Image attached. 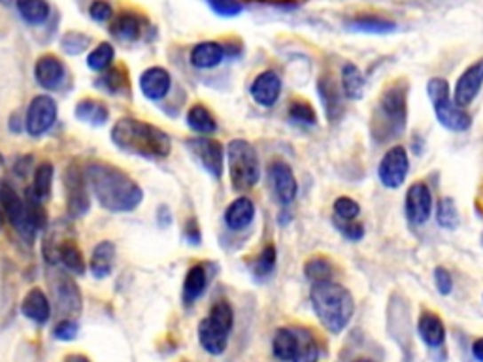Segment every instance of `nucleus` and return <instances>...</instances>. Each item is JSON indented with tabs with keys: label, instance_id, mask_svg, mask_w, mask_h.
<instances>
[{
	"label": "nucleus",
	"instance_id": "obj_48",
	"mask_svg": "<svg viewBox=\"0 0 483 362\" xmlns=\"http://www.w3.org/2000/svg\"><path fill=\"white\" fill-rule=\"evenodd\" d=\"M337 224V229L340 231V234L345 238V240H350V241H359L365 238V226H362L360 223H340V221H335Z\"/></svg>",
	"mask_w": 483,
	"mask_h": 362
},
{
	"label": "nucleus",
	"instance_id": "obj_32",
	"mask_svg": "<svg viewBox=\"0 0 483 362\" xmlns=\"http://www.w3.org/2000/svg\"><path fill=\"white\" fill-rule=\"evenodd\" d=\"M15 6H18L21 20L35 27L44 25L51 15L48 0H15Z\"/></svg>",
	"mask_w": 483,
	"mask_h": 362
},
{
	"label": "nucleus",
	"instance_id": "obj_37",
	"mask_svg": "<svg viewBox=\"0 0 483 362\" xmlns=\"http://www.w3.org/2000/svg\"><path fill=\"white\" fill-rule=\"evenodd\" d=\"M332 272H335V268L325 256H313L305 264V276L312 285L332 279Z\"/></svg>",
	"mask_w": 483,
	"mask_h": 362
},
{
	"label": "nucleus",
	"instance_id": "obj_58",
	"mask_svg": "<svg viewBox=\"0 0 483 362\" xmlns=\"http://www.w3.org/2000/svg\"><path fill=\"white\" fill-rule=\"evenodd\" d=\"M184 362H187V360H184Z\"/></svg>",
	"mask_w": 483,
	"mask_h": 362
},
{
	"label": "nucleus",
	"instance_id": "obj_34",
	"mask_svg": "<svg viewBox=\"0 0 483 362\" xmlns=\"http://www.w3.org/2000/svg\"><path fill=\"white\" fill-rule=\"evenodd\" d=\"M53 176H55V169L51 162H40L35 170V181L30 191L35 193V196L42 202H45L51 196V189H53Z\"/></svg>",
	"mask_w": 483,
	"mask_h": 362
},
{
	"label": "nucleus",
	"instance_id": "obj_36",
	"mask_svg": "<svg viewBox=\"0 0 483 362\" xmlns=\"http://www.w3.org/2000/svg\"><path fill=\"white\" fill-rule=\"evenodd\" d=\"M114 57H115L114 45L108 42H102L87 55V67L93 72H104L112 67Z\"/></svg>",
	"mask_w": 483,
	"mask_h": 362
},
{
	"label": "nucleus",
	"instance_id": "obj_56",
	"mask_svg": "<svg viewBox=\"0 0 483 362\" xmlns=\"http://www.w3.org/2000/svg\"><path fill=\"white\" fill-rule=\"evenodd\" d=\"M0 3H3V4H10V3H12V0H0Z\"/></svg>",
	"mask_w": 483,
	"mask_h": 362
},
{
	"label": "nucleus",
	"instance_id": "obj_10",
	"mask_svg": "<svg viewBox=\"0 0 483 362\" xmlns=\"http://www.w3.org/2000/svg\"><path fill=\"white\" fill-rule=\"evenodd\" d=\"M89 184L85 172H82L80 166L70 164L65 170V189H67V209L68 216L78 219L83 217L89 208H91V199H89Z\"/></svg>",
	"mask_w": 483,
	"mask_h": 362
},
{
	"label": "nucleus",
	"instance_id": "obj_27",
	"mask_svg": "<svg viewBox=\"0 0 483 362\" xmlns=\"http://www.w3.org/2000/svg\"><path fill=\"white\" fill-rule=\"evenodd\" d=\"M208 287V270L204 264H194L187 270L186 279H184V291H181V296H184V304L193 306L196 300H199Z\"/></svg>",
	"mask_w": 483,
	"mask_h": 362
},
{
	"label": "nucleus",
	"instance_id": "obj_21",
	"mask_svg": "<svg viewBox=\"0 0 483 362\" xmlns=\"http://www.w3.org/2000/svg\"><path fill=\"white\" fill-rule=\"evenodd\" d=\"M170 87H172V78L169 70H164L162 67H151L144 70L140 75L142 95L154 102H159L169 95Z\"/></svg>",
	"mask_w": 483,
	"mask_h": 362
},
{
	"label": "nucleus",
	"instance_id": "obj_41",
	"mask_svg": "<svg viewBox=\"0 0 483 362\" xmlns=\"http://www.w3.org/2000/svg\"><path fill=\"white\" fill-rule=\"evenodd\" d=\"M300 332V350L293 362H317L320 360V345H317L315 338L310 334L308 330H298Z\"/></svg>",
	"mask_w": 483,
	"mask_h": 362
},
{
	"label": "nucleus",
	"instance_id": "obj_8",
	"mask_svg": "<svg viewBox=\"0 0 483 362\" xmlns=\"http://www.w3.org/2000/svg\"><path fill=\"white\" fill-rule=\"evenodd\" d=\"M0 204H3L4 214L8 221L18 234L27 240L28 244H33V240L36 236V231L33 229L28 219V211H27V202L21 199L20 193L15 191L6 181H0Z\"/></svg>",
	"mask_w": 483,
	"mask_h": 362
},
{
	"label": "nucleus",
	"instance_id": "obj_7",
	"mask_svg": "<svg viewBox=\"0 0 483 362\" xmlns=\"http://www.w3.org/2000/svg\"><path fill=\"white\" fill-rule=\"evenodd\" d=\"M233 187L240 193L253 189L261 179V162L257 149L248 140H233L226 147Z\"/></svg>",
	"mask_w": 483,
	"mask_h": 362
},
{
	"label": "nucleus",
	"instance_id": "obj_3",
	"mask_svg": "<svg viewBox=\"0 0 483 362\" xmlns=\"http://www.w3.org/2000/svg\"><path fill=\"white\" fill-rule=\"evenodd\" d=\"M310 302L315 317L330 334H342L355 315L353 295L332 279L313 283Z\"/></svg>",
	"mask_w": 483,
	"mask_h": 362
},
{
	"label": "nucleus",
	"instance_id": "obj_54",
	"mask_svg": "<svg viewBox=\"0 0 483 362\" xmlns=\"http://www.w3.org/2000/svg\"><path fill=\"white\" fill-rule=\"evenodd\" d=\"M3 226H4V219H3V214H0V231H3Z\"/></svg>",
	"mask_w": 483,
	"mask_h": 362
},
{
	"label": "nucleus",
	"instance_id": "obj_53",
	"mask_svg": "<svg viewBox=\"0 0 483 362\" xmlns=\"http://www.w3.org/2000/svg\"><path fill=\"white\" fill-rule=\"evenodd\" d=\"M353 362H374V360H370V358H357V360H353Z\"/></svg>",
	"mask_w": 483,
	"mask_h": 362
},
{
	"label": "nucleus",
	"instance_id": "obj_9",
	"mask_svg": "<svg viewBox=\"0 0 483 362\" xmlns=\"http://www.w3.org/2000/svg\"><path fill=\"white\" fill-rule=\"evenodd\" d=\"M410 174V157L402 146H392L387 149L380 164H377V179L385 189H399Z\"/></svg>",
	"mask_w": 483,
	"mask_h": 362
},
{
	"label": "nucleus",
	"instance_id": "obj_1",
	"mask_svg": "<svg viewBox=\"0 0 483 362\" xmlns=\"http://www.w3.org/2000/svg\"><path fill=\"white\" fill-rule=\"evenodd\" d=\"M85 177L99 204L112 214H127V211L139 208L144 201L140 185L129 174L119 170L117 166L93 162L85 169Z\"/></svg>",
	"mask_w": 483,
	"mask_h": 362
},
{
	"label": "nucleus",
	"instance_id": "obj_45",
	"mask_svg": "<svg viewBox=\"0 0 483 362\" xmlns=\"http://www.w3.org/2000/svg\"><path fill=\"white\" fill-rule=\"evenodd\" d=\"M78 332H80V327L78 323H75L74 319H63V321H59L53 328V336L60 342H72L78 338Z\"/></svg>",
	"mask_w": 483,
	"mask_h": 362
},
{
	"label": "nucleus",
	"instance_id": "obj_4",
	"mask_svg": "<svg viewBox=\"0 0 483 362\" xmlns=\"http://www.w3.org/2000/svg\"><path fill=\"white\" fill-rule=\"evenodd\" d=\"M408 125V85L391 83L376 102L370 130L377 144H385L404 134Z\"/></svg>",
	"mask_w": 483,
	"mask_h": 362
},
{
	"label": "nucleus",
	"instance_id": "obj_17",
	"mask_svg": "<svg viewBox=\"0 0 483 362\" xmlns=\"http://www.w3.org/2000/svg\"><path fill=\"white\" fill-rule=\"evenodd\" d=\"M251 98L263 106V108H272L276 106L281 95V78L274 70H265L253 80L249 87Z\"/></svg>",
	"mask_w": 483,
	"mask_h": 362
},
{
	"label": "nucleus",
	"instance_id": "obj_6",
	"mask_svg": "<svg viewBox=\"0 0 483 362\" xmlns=\"http://www.w3.org/2000/svg\"><path fill=\"white\" fill-rule=\"evenodd\" d=\"M427 95L432 104L434 117L449 132H466L472 127V117L451 100V87L444 78H431Z\"/></svg>",
	"mask_w": 483,
	"mask_h": 362
},
{
	"label": "nucleus",
	"instance_id": "obj_18",
	"mask_svg": "<svg viewBox=\"0 0 483 362\" xmlns=\"http://www.w3.org/2000/svg\"><path fill=\"white\" fill-rule=\"evenodd\" d=\"M417 334L429 350H444L447 340V328L438 313L421 311L417 319Z\"/></svg>",
	"mask_w": 483,
	"mask_h": 362
},
{
	"label": "nucleus",
	"instance_id": "obj_2",
	"mask_svg": "<svg viewBox=\"0 0 483 362\" xmlns=\"http://www.w3.org/2000/svg\"><path fill=\"white\" fill-rule=\"evenodd\" d=\"M112 142L117 149L146 159H164L170 155V136L162 129L134 117L119 119L112 129Z\"/></svg>",
	"mask_w": 483,
	"mask_h": 362
},
{
	"label": "nucleus",
	"instance_id": "obj_49",
	"mask_svg": "<svg viewBox=\"0 0 483 362\" xmlns=\"http://www.w3.org/2000/svg\"><path fill=\"white\" fill-rule=\"evenodd\" d=\"M186 238L189 244L193 246H199L201 244V229H199V223H196V219H189L187 224H186Z\"/></svg>",
	"mask_w": 483,
	"mask_h": 362
},
{
	"label": "nucleus",
	"instance_id": "obj_20",
	"mask_svg": "<svg viewBox=\"0 0 483 362\" xmlns=\"http://www.w3.org/2000/svg\"><path fill=\"white\" fill-rule=\"evenodd\" d=\"M65 65L63 60L55 55H44L35 65V80L45 90H55L65 82Z\"/></svg>",
	"mask_w": 483,
	"mask_h": 362
},
{
	"label": "nucleus",
	"instance_id": "obj_39",
	"mask_svg": "<svg viewBox=\"0 0 483 362\" xmlns=\"http://www.w3.org/2000/svg\"><path fill=\"white\" fill-rule=\"evenodd\" d=\"M332 209H335V217L340 223H353L360 216V206L352 196H338L332 204Z\"/></svg>",
	"mask_w": 483,
	"mask_h": 362
},
{
	"label": "nucleus",
	"instance_id": "obj_44",
	"mask_svg": "<svg viewBox=\"0 0 483 362\" xmlns=\"http://www.w3.org/2000/svg\"><path fill=\"white\" fill-rule=\"evenodd\" d=\"M208 4L218 15H221V18H236V15H240L242 10H244L240 4V0H208Z\"/></svg>",
	"mask_w": 483,
	"mask_h": 362
},
{
	"label": "nucleus",
	"instance_id": "obj_14",
	"mask_svg": "<svg viewBox=\"0 0 483 362\" xmlns=\"http://www.w3.org/2000/svg\"><path fill=\"white\" fill-rule=\"evenodd\" d=\"M481 87H483V59H478L476 63H472L459 75L455 89H453V102H455L459 108L466 110L468 106H472V102L478 98Z\"/></svg>",
	"mask_w": 483,
	"mask_h": 362
},
{
	"label": "nucleus",
	"instance_id": "obj_24",
	"mask_svg": "<svg viewBox=\"0 0 483 362\" xmlns=\"http://www.w3.org/2000/svg\"><path fill=\"white\" fill-rule=\"evenodd\" d=\"M255 219V204L249 196H240L225 209V223L231 231H244Z\"/></svg>",
	"mask_w": 483,
	"mask_h": 362
},
{
	"label": "nucleus",
	"instance_id": "obj_13",
	"mask_svg": "<svg viewBox=\"0 0 483 362\" xmlns=\"http://www.w3.org/2000/svg\"><path fill=\"white\" fill-rule=\"evenodd\" d=\"M191 155L199 161L202 169L214 177L221 179L223 176V146L208 136H199V138H191L187 142Z\"/></svg>",
	"mask_w": 483,
	"mask_h": 362
},
{
	"label": "nucleus",
	"instance_id": "obj_11",
	"mask_svg": "<svg viewBox=\"0 0 483 362\" xmlns=\"http://www.w3.org/2000/svg\"><path fill=\"white\" fill-rule=\"evenodd\" d=\"M434 209L432 193L425 181H416L406 191L404 196V211L406 219L410 221L414 226L427 224Z\"/></svg>",
	"mask_w": 483,
	"mask_h": 362
},
{
	"label": "nucleus",
	"instance_id": "obj_26",
	"mask_svg": "<svg viewBox=\"0 0 483 362\" xmlns=\"http://www.w3.org/2000/svg\"><path fill=\"white\" fill-rule=\"evenodd\" d=\"M225 50L218 42H201L191 50V65L199 70L216 68L223 63Z\"/></svg>",
	"mask_w": 483,
	"mask_h": 362
},
{
	"label": "nucleus",
	"instance_id": "obj_47",
	"mask_svg": "<svg viewBox=\"0 0 483 362\" xmlns=\"http://www.w3.org/2000/svg\"><path fill=\"white\" fill-rule=\"evenodd\" d=\"M89 15L95 23H106L114 18V10L106 0H95V3L89 6Z\"/></svg>",
	"mask_w": 483,
	"mask_h": 362
},
{
	"label": "nucleus",
	"instance_id": "obj_38",
	"mask_svg": "<svg viewBox=\"0 0 483 362\" xmlns=\"http://www.w3.org/2000/svg\"><path fill=\"white\" fill-rule=\"evenodd\" d=\"M276 261H278L276 248L270 244V246H266L261 251V255L257 256L255 263H253V274H255V278L266 279L268 276H272V272L276 270Z\"/></svg>",
	"mask_w": 483,
	"mask_h": 362
},
{
	"label": "nucleus",
	"instance_id": "obj_46",
	"mask_svg": "<svg viewBox=\"0 0 483 362\" xmlns=\"http://www.w3.org/2000/svg\"><path fill=\"white\" fill-rule=\"evenodd\" d=\"M432 279L436 285V291L442 296H449L453 293V278L449 274V270L444 266H436L432 272Z\"/></svg>",
	"mask_w": 483,
	"mask_h": 362
},
{
	"label": "nucleus",
	"instance_id": "obj_22",
	"mask_svg": "<svg viewBox=\"0 0 483 362\" xmlns=\"http://www.w3.org/2000/svg\"><path fill=\"white\" fill-rule=\"evenodd\" d=\"M345 28L352 30V33H360V35H391L397 30V23L391 21L387 18H380V15H355V18L345 21Z\"/></svg>",
	"mask_w": 483,
	"mask_h": 362
},
{
	"label": "nucleus",
	"instance_id": "obj_28",
	"mask_svg": "<svg viewBox=\"0 0 483 362\" xmlns=\"http://www.w3.org/2000/svg\"><path fill=\"white\" fill-rule=\"evenodd\" d=\"M115 263V246L114 241L104 240L95 246L93 255H91V274L97 279H104L112 274V268Z\"/></svg>",
	"mask_w": 483,
	"mask_h": 362
},
{
	"label": "nucleus",
	"instance_id": "obj_15",
	"mask_svg": "<svg viewBox=\"0 0 483 362\" xmlns=\"http://www.w3.org/2000/svg\"><path fill=\"white\" fill-rule=\"evenodd\" d=\"M268 179H270L272 193H274L276 201L281 206H289L295 202L298 194V184L289 164L281 161L272 164L268 169Z\"/></svg>",
	"mask_w": 483,
	"mask_h": 362
},
{
	"label": "nucleus",
	"instance_id": "obj_5",
	"mask_svg": "<svg viewBox=\"0 0 483 362\" xmlns=\"http://www.w3.org/2000/svg\"><path fill=\"white\" fill-rule=\"evenodd\" d=\"M234 325V313L229 302L219 300L211 306L206 319L199 323V342L202 350L210 355H223Z\"/></svg>",
	"mask_w": 483,
	"mask_h": 362
},
{
	"label": "nucleus",
	"instance_id": "obj_30",
	"mask_svg": "<svg viewBox=\"0 0 483 362\" xmlns=\"http://www.w3.org/2000/svg\"><path fill=\"white\" fill-rule=\"evenodd\" d=\"M74 115L75 119L82 121V123L93 125V127H102L106 125V121L110 119V112L108 108H106V104L93 98H85L75 104Z\"/></svg>",
	"mask_w": 483,
	"mask_h": 362
},
{
	"label": "nucleus",
	"instance_id": "obj_31",
	"mask_svg": "<svg viewBox=\"0 0 483 362\" xmlns=\"http://www.w3.org/2000/svg\"><path fill=\"white\" fill-rule=\"evenodd\" d=\"M112 36L121 42H136L142 35V20L134 13H119L110 27Z\"/></svg>",
	"mask_w": 483,
	"mask_h": 362
},
{
	"label": "nucleus",
	"instance_id": "obj_16",
	"mask_svg": "<svg viewBox=\"0 0 483 362\" xmlns=\"http://www.w3.org/2000/svg\"><path fill=\"white\" fill-rule=\"evenodd\" d=\"M53 289H55L57 310L60 313L67 315L68 319L70 317H78L82 313V308H83L82 293L70 276L57 274L53 281Z\"/></svg>",
	"mask_w": 483,
	"mask_h": 362
},
{
	"label": "nucleus",
	"instance_id": "obj_42",
	"mask_svg": "<svg viewBox=\"0 0 483 362\" xmlns=\"http://www.w3.org/2000/svg\"><path fill=\"white\" fill-rule=\"evenodd\" d=\"M127 75H125V72L123 70H121V68H112V70H108V72H106L104 75H102V78H100V82H97V85H100L102 89H106V90H108V93H119V90H123V89H127Z\"/></svg>",
	"mask_w": 483,
	"mask_h": 362
},
{
	"label": "nucleus",
	"instance_id": "obj_19",
	"mask_svg": "<svg viewBox=\"0 0 483 362\" xmlns=\"http://www.w3.org/2000/svg\"><path fill=\"white\" fill-rule=\"evenodd\" d=\"M317 95H320L329 123H338L345 112V106H344L345 97L338 89V85L332 82L329 75H321L320 82H317Z\"/></svg>",
	"mask_w": 483,
	"mask_h": 362
},
{
	"label": "nucleus",
	"instance_id": "obj_25",
	"mask_svg": "<svg viewBox=\"0 0 483 362\" xmlns=\"http://www.w3.org/2000/svg\"><path fill=\"white\" fill-rule=\"evenodd\" d=\"M300 350V332L293 328H278L272 338V353L278 360L293 362Z\"/></svg>",
	"mask_w": 483,
	"mask_h": 362
},
{
	"label": "nucleus",
	"instance_id": "obj_51",
	"mask_svg": "<svg viewBox=\"0 0 483 362\" xmlns=\"http://www.w3.org/2000/svg\"><path fill=\"white\" fill-rule=\"evenodd\" d=\"M471 350H472L474 360H476V362H483V338L474 340V343H472Z\"/></svg>",
	"mask_w": 483,
	"mask_h": 362
},
{
	"label": "nucleus",
	"instance_id": "obj_52",
	"mask_svg": "<svg viewBox=\"0 0 483 362\" xmlns=\"http://www.w3.org/2000/svg\"><path fill=\"white\" fill-rule=\"evenodd\" d=\"M65 362H91V360L87 357H83V355H68L65 358Z\"/></svg>",
	"mask_w": 483,
	"mask_h": 362
},
{
	"label": "nucleus",
	"instance_id": "obj_35",
	"mask_svg": "<svg viewBox=\"0 0 483 362\" xmlns=\"http://www.w3.org/2000/svg\"><path fill=\"white\" fill-rule=\"evenodd\" d=\"M436 223L442 226V229L446 231H455L457 226L461 224V216H459V209H457V204L453 199H449V196H444V199H440V202H438L436 206Z\"/></svg>",
	"mask_w": 483,
	"mask_h": 362
},
{
	"label": "nucleus",
	"instance_id": "obj_43",
	"mask_svg": "<svg viewBox=\"0 0 483 362\" xmlns=\"http://www.w3.org/2000/svg\"><path fill=\"white\" fill-rule=\"evenodd\" d=\"M89 43H91V38L87 35L67 33L63 40H60V48H63V51L68 55H80L82 51L89 48Z\"/></svg>",
	"mask_w": 483,
	"mask_h": 362
},
{
	"label": "nucleus",
	"instance_id": "obj_40",
	"mask_svg": "<svg viewBox=\"0 0 483 362\" xmlns=\"http://www.w3.org/2000/svg\"><path fill=\"white\" fill-rule=\"evenodd\" d=\"M289 119L298 127H315L317 114L308 102H293L289 106Z\"/></svg>",
	"mask_w": 483,
	"mask_h": 362
},
{
	"label": "nucleus",
	"instance_id": "obj_50",
	"mask_svg": "<svg viewBox=\"0 0 483 362\" xmlns=\"http://www.w3.org/2000/svg\"><path fill=\"white\" fill-rule=\"evenodd\" d=\"M28 162H30V157L18 159V162H15V166H13V172L18 174L20 177H25V176H27V170H28Z\"/></svg>",
	"mask_w": 483,
	"mask_h": 362
},
{
	"label": "nucleus",
	"instance_id": "obj_33",
	"mask_svg": "<svg viewBox=\"0 0 483 362\" xmlns=\"http://www.w3.org/2000/svg\"><path fill=\"white\" fill-rule=\"evenodd\" d=\"M187 127L199 134H214L218 130V123L211 112L202 104H194L187 112Z\"/></svg>",
	"mask_w": 483,
	"mask_h": 362
},
{
	"label": "nucleus",
	"instance_id": "obj_57",
	"mask_svg": "<svg viewBox=\"0 0 483 362\" xmlns=\"http://www.w3.org/2000/svg\"><path fill=\"white\" fill-rule=\"evenodd\" d=\"M481 244H483V236H481Z\"/></svg>",
	"mask_w": 483,
	"mask_h": 362
},
{
	"label": "nucleus",
	"instance_id": "obj_23",
	"mask_svg": "<svg viewBox=\"0 0 483 362\" xmlns=\"http://www.w3.org/2000/svg\"><path fill=\"white\" fill-rule=\"evenodd\" d=\"M21 313L28 321H33L36 325H45L51 317V306H50L48 296H45L44 291L38 289V287L30 289L21 302Z\"/></svg>",
	"mask_w": 483,
	"mask_h": 362
},
{
	"label": "nucleus",
	"instance_id": "obj_55",
	"mask_svg": "<svg viewBox=\"0 0 483 362\" xmlns=\"http://www.w3.org/2000/svg\"><path fill=\"white\" fill-rule=\"evenodd\" d=\"M0 166H4V157H3V153H0Z\"/></svg>",
	"mask_w": 483,
	"mask_h": 362
},
{
	"label": "nucleus",
	"instance_id": "obj_12",
	"mask_svg": "<svg viewBox=\"0 0 483 362\" xmlns=\"http://www.w3.org/2000/svg\"><path fill=\"white\" fill-rule=\"evenodd\" d=\"M57 102L48 95H38L28 104L27 117H25V129L27 132L38 138L44 132H48L57 121Z\"/></svg>",
	"mask_w": 483,
	"mask_h": 362
},
{
	"label": "nucleus",
	"instance_id": "obj_29",
	"mask_svg": "<svg viewBox=\"0 0 483 362\" xmlns=\"http://www.w3.org/2000/svg\"><path fill=\"white\" fill-rule=\"evenodd\" d=\"M340 85H342V93L347 100L357 102L365 97V75H362L359 67L353 63H345L342 67Z\"/></svg>",
	"mask_w": 483,
	"mask_h": 362
}]
</instances>
